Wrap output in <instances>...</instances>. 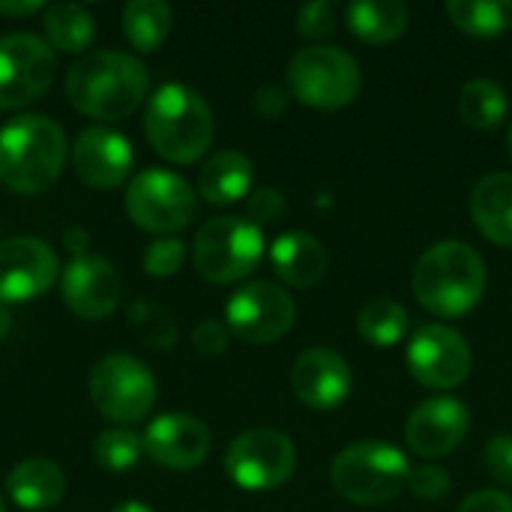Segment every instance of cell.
<instances>
[{"instance_id":"7a4b0ae2","label":"cell","mask_w":512,"mask_h":512,"mask_svg":"<svg viewBox=\"0 0 512 512\" xmlns=\"http://www.w3.org/2000/svg\"><path fill=\"white\" fill-rule=\"evenodd\" d=\"M411 288L426 312L462 318L483 300L486 264L474 246L462 240H441L417 258Z\"/></svg>"},{"instance_id":"60d3db41","label":"cell","mask_w":512,"mask_h":512,"mask_svg":"<svg viewBox=\"0 0 512 512\" xmlns=\"http://www.w3.org/2000/svg\"><path fill=\"white\" fill-rule=\"evenodd\" d=\"M63 240H66V249H72L75 258L87 255V240H90V234H87L84 228H69V231L63 234Z\"/></svg>"},{"instance_id":"d4e9b609","label":"cell","mask_w":512,"mask_h":512,"mask_svg":"<svg viewBox=\"0 0 512 512\" xmlns=\"http://www.w3.org/2000/svg\"><path fill=\"white\" fill-rule=\"evenodd\" d=\"M45 42L60 54H84L96 36V18L78 3H51L42 12Z\"/></svg>"},{"instance_id":"f35d334b","label":"cell","mask_w":512,"mask_h":512,"mask_svg":"<svg viewBox=\"0 0 512 512\" xmlns=\"http://www.w3.org/2000/svg\"><path fill=\"white\" fill-rule=\"evenodd\" d=\"M456 512H512V498L498 489H480L468 495Z\"/></svg>"},{"instance_id":"5bb4252c","label":"cell","mask_w":512,"mask_h":512,"mask_svg":"<svg viewBox=\"0 0 512 512\" xmlns=\"http://www.w3.org/2000/svg\"><path fill=\"white\" fill-rule=\"evenodd\" d=\"M60 264L48 243L12 237L0 243V303H27L57 282Z\"/></svg>"},{"instance_id":"d590c367","label":"cell","mask_w":512,"mask_h":512,"mask_svg":"<svg viewBox=\"0 0 512 512\" xmlns=\"http://www.w3.org/2000/svg\"><path fill=\"white\" fill-rule=\"evenodd\" d=\"M228 339H231V330L219 321H201L195 324L192 330V348L201 354V357H219L228 351Z\"/></svg>"},{"instance_id":"d6a6232c","label":"cell","mask_w":512,"mask_h":512,"mask_svg":"<svg viewBox=\"0 0 512 512\" xmlns=\"http://www.w3.org/2000/svg\"><path fill=\"white\" fill-rule=\"evenodd\" d=\"M453 489V480H450V471L435 465V462H426L420 468H411V480H408V492L420 501H441L447 498Z\"/></svg>"},{"instance_id":"9a60e30c","label":"cell","mask_w":512,"mask_h":512,"mask_svg":"<svg viewBox=\"0 0 512 512\" xmlns=\"http://www.w3.org/2000/svg\"><path fill=\"white\" fill-rule=\"evenodd\" d=\"M60 294L69 312L87 321L108 318L120 303V273L105 255L72 258L60 276Z\"/></svg>"},{"instance_id":"f6af8a7d","label":"cell","mask_w":512,"mask_h":512,"mask_svg":"<svg viewBox=\"0 0 512 512\" xmlns=\"http://www.w3.org/2000/svg\"><path fill=\"white\" fill-rule=\"evenodd\" d=\"M510 156H512V129H510Z\"/></svg>"},{"instance_id":"3957f363","label":"cell","mask_w":512,"mask_h":512,"mask_svg":"<svg viewBox=\"0 0 512 512\" xmlns=\"http://www.w3.org/2000/svg\"><path fill=\"white\" fill-rule=\"evenodd\" d=\"M144 135L150 147L174 165L198 162L216 135L207 99L189 84H162L144 108Z\"/></svg>"},{"instance_id":"b9f144b4","label":"cell","mask_w":512,"mask_h":512,"mask_svg":"<svg viewBox=\"0 0 512 512\" xmlns=\"http://www.w3.org/2000/svg\"><path fill=\"white\" fill-rule=\"evenodd\" d=\"M111 512H153L147 504H141V501H123V504H117Z\"/></svg>"},{"instance_id":"ba28073f","label":"cell","mask_w":512,"mask_h":512,"mask_svg":"<svg viewBox=\"0 0 512 512\" xmlns=\"http://www.w3.org/2000/svg\"><path fill=\"white\" fill-rule=\"evenodd\" d=\"M90 399L114 423H138L156 402L153 372L132 354H105L90 369Z\"/></svg>"},{"instance_id":"7bdbcfd3","label":"cell","mask_w":512,"mask_h":512,"mask_svg":"<svg viewBox=\"0 0 512 512\" xmlns=\"http://www.w3.org/2000/svg\"><path fill=\"white\" fill-rule=\"evenodd\" d=\"M9 330H12V315H9V309L0 303V339H6Z\"/></svg>"},{"instance_id":"277c9868","label":"cell","mask_w":512,"mask_h":512,"mask_svg":"<svg viewBox=\"0 0 512 512\" xmlns=\"http://www.w3.org/2000/svg\"><path fill=\"white\" fill-rule=\"evenodd\" d=\"M66 135L45 114H21L0 129V183L18 195L54 186L66 165Z\"/></svg>"},{"instance_id":"44dd1931","label":"cell","mask_w":512,"mask_h":512,"mask_svg":"<svg viewBox=\"0 0 512 512\" xmlns=\"http://www.w3.org/2000/svg\"><path fill=\"white\" fill-rule=\"evenodd\" d=\"M9 498L27 512L54 510L66 495V477L63 471L42 456L18 462L6 477Z\"/></svg>"},{"instance_id":"52a82bcc","label":"cell","mask_w":512,"mask_h":512,"mask_svg":"<svg viewBox=\"0 0 512 512\" xmlns=\"http://www.w3.org/2000/svg\"><path fill=\"white\" fill-rule=\"evenodd\" d=\"M264 255V234L240 216H219L201 225L192 243L195 270L213 285H234L255 273Z\"/></svg>"},{"instance_id":"9c48e42d","label":"cell","mask_w":512,"mask_h":512,"mask_svg":"<svg viewBox=\"0 0 512 512\" xmlns=\"http://www.w3.org/2000/svg\"><path fill=\"white\" fill-rule=\"evenodd\" d=\"M195 204L192 186L165 168H147L135 174L126 189L129 219L153 234H174L186 228L195 216Z\"/></svg>"},{"instance_id":"74e56055","label":"cell","mask_w":512,"mask_h":512,"mask_svg":"<svg viewBox=\"0 0 512 512\" xmlns=\"http://www.w3.org/2000/svg\"><path fill=\"white\" fill-rule=\"evenodd\" d=\"M288 99H291V93H288L282 84H261V87L255 90V96H252V108H255L261 117L276 120V117L288 108Z\"/></svg>"},{"instance_id":"ab89813d","label":"cell","mask_w":512,"mask_h":512,"mask_svg":"<svg viewBox=\"0 0 512 512\" xmlns=\"http://www.w3.org/2000/svg\"><path fill=\"white\" fill-rule=\"evenodd\" d=\"M36 12H45V3L39 0H0V15H9V18H27V15H36Z\"/></svg>"},{"instance_id":"4dcf8cb0","label":"cell","mask_w":512,"mask_h":512,"mask_svg":"<svg viewBox=\"0 0 512 512\" xmlns=\"http://www.w3.org/2000/svg\"><path fill=\"white\" fill-rule=\"evenodd\" d=\"M144 441L129 429H105L93 441V459L105 471H129L141 459Z\"/></svg>"},{"instance_id":"f546056e","label":"cell","mask_w":512,"mask_h":512,"mask_svg":"<svg viewBox=\"0 0 512 512\" xmlns=\"http://www.w3.org/2000/svg\"><path fill=\"white\" fill-rule=\"evenodd\" d=\"M129 327L138 333V339L147 348H171L177 342V321L171 318V312L159 303L141 300L132 303L129 309Z\"/></svg>"},{"instance_id":"f1b7e54d","label":"cell","mask_w":512,"mask_h":512,"mask_svg":"<svg viewBox=\"0 0 512 512\" xmlns=\"http://www.w3.org/2000/svg\"><path fill=\"white\" fill-rule=\"evenodd\" d=\"M447 15L459 30L489 39L512 27V0H450Z\"/></svg>"},{"instance_id":"30bf717a","label":"cell","mask_w":512,"mask_h":512,"mask_svg":"<svg viewBox=\"0 0 512 512\" xmlns=\"http://www.w3.org/2000/svg\"><path fill=\"white\" fill-rule=\"evenodd\" d=\"M297 450L288 435L276 429H249L225 450L228 477L246 492H270L294 477Z\"/></svg>"},{"instance_id":"7402d4cb","label":"cell","mask_w":512,"mask_h":512,"mask_svg":"<svg viewBox=\"0 0 512 512\" xmlns=\"http://www.w3.org/2000/svg\"><path fill=\"white\" fill-rule=\"evenodd\" d=\"M471 216L483 237L498 246H512V171H495L477 180Z\"/></svg>"},{"instance_id":"8fae6325","label":"cell","mask_w":512,"mask_h":512,"mask_svg":"<svg viewBox=\"0 0 512 512\" xmlns=\"http://www.w3.org/2000/svg\"><path fill=\"white\" fill-rule=\"evenodd\" d=\"M231 336L252 342V345H270L291 333L297 321L294 297L276 285V282H249L237 288L225 309Z\"/></svg>"},{"instance_id":"6da1fadb","label":"cell","mask_w":512,"mask_h":512,"mask_svg":"<svg viewBox=\"0 0 512 512\" xmlns=\"http://www.w3.org/2000/svg\"><path fill=\"white\" fill-rule=\"evenodd\" d=\"M147 66L126 51L81 54L66 72V99L93 120H123L147 96Z\"/></svg>"},{"instance_id":"8d00e7d4","label":"cell","mask_w":512,"mask_h":512,"mask_svg":"<svg viewBox=\"0 0 512 512\" xmlns=\"http://www.w3.org/2000/svg\"><path fill=\"white\" fill-rule=\"evenodd\" d=\"M486 468L495 480L512 486V435L501 432L486 444Z\"/></svg>"},{"instance_id":"8992f818","label":"cell","mask_w":512,"mask_h":512,"mask_svg":"<svg viewBox=\"0 0 512 512\" xmlns=\"http://www.w3.org/2000/svg\"><path fill=\"white\" fill-rule=\"evenodd\" d=\"M288 93L309 108L336 111L360 96V63L336 45H309L288 60Z\"/></svg>"},{"instance_id":"1f68e13d","label":"cell","mask_w":512,"mask_h":512,"mask_svg":"<svg viewBox=\"0 0 512 512\" xmlns=\"http://www.w3.org/2000/svg\"><path fill=\"white\" fill-rule=\"evenodd\" d=\"M183 261H186V246L177 237H159L144 249V270L159 279L174 276L183 267Z\"/></svg>"},{"instance_id":"2e32d148","label":"cell","mask_w":512,"mask_h":512,"mask_svg":"<svg viewBox=\"0 0 512 512\" xmlns=\"http://www.w3.org/2000/svg\"><path fill=\"white\" fill-rule=\"evenodd\" d=\"M471 414L468 405L453 396H438L420 402L408 423H405V441L411 453L423 459H441L450 456L468 435Z\"/></svg>"},{"instance_id":"7c38bea8","label":"cell","mask_w":512,"mask_h":512,"mask_svg":"<svg viewBox=\"0 0 512 512\" xmlns=\"http://www.w3.org/2000/svg\"><path fill=\"white\" fill-rule=\"evenodd\" d=\"M57 57L51 45L33 33L0 36V111L36 102L54 81Z\"/></svg>"},{"instance_id":"e0dca14e","label":"cell","mask_w":512,"mask_h":512,"mask_svg":"<svg viewBox=\"0 0 512 512\" xmlns=\"http://www.w3.org/2000/svg\"><path fill=\"white\" fill-rule=\"evenodd\" d=\"M132 162L135 153L129 138L108 126H90L72 144V168L90 189H117L126 183Z\"/></svg>"},{"instance_id":"836d02e7","label":"cell","mask_w":512,"mask_h":512,"mask_svg":"<svg viewBox=\"0 0 512 512\" xmlns=\"http://www.w3.org/2000/svg\"><path fill=\"white\" fill-rule=\"evenodd\" d=\"M294 27L306 39H324V36H330L336 30V6L330 0H312V3L297 9Z\"/></svg>"},{"instance_id":"ac0fdd59","label":"cell","mask_w":512,"mask_h":512,"mask_svg":"<svg viewBox=\"0 0 512 512\" xmlns=\"http://www.w3.org/2000/svg\"><path fill=\"white\" fill-rule=\"evenodd\" d=\"M144 453L171 471H192L198 468L213 447L207 423L189 414H162L144 432Z\"/></svg>"},{"instance_id":"cb8c5ba5","label":"cell","mask_w":512,"mask_h":512,"mask_svg":"<svg viewBox=\"0 0 512 512\" xmlns=\"http://www.w3.org/2000/svg\"><path fill=\"white\" fill-rule=\"evenodd\" d=\"M348 27L369 45H387L408 27V6L402 0H357L345 9Z\"/></svg>"},{"instance_id":"603a6c76","label":"cell","mask_w":512,"mask_h":512,"mask_svg":"<svg viewBox=\"0 0 512 512\" xmlns=\"http://www.w3.org/2000/svg\"><path fill=\"white\" fill-rule=\"evenodd\" d=\"M252 159L240 150H219L213 153L198 171V192L207 204L228 207L252 192Z\"/></svg>"},{"instance_id":"83f0119b","label":"cell","mask_w":512,"mask_h":512,"mask_svg":"<svg viewBox=\"0 0 512 512\" xmlns=\"http://www.w3.org/2000/svg\"><path fill=\"white\" fill-rule=\"evenodd\" d=\"M408 327H411L408 309L399 300H390V297L369 300L357 315L360 336L366 342L378 345V348H390V345L402 342V336H408Z\"/></svg>"},{"instance_id":"ee69618b","label":"cell","mask_w":512,"mask_h":512,"mask_svg":"<svg viewBox=\"0 0 512 512\" xmlns=\"http://www.w3.org/2000/svg\"><path fill=\"white\" fill-rule=\"evenodd\" d=\"M0 512H6V504H3V498H0Z\"/></svg>"},{"instance_id":"e575fe53","label":"cell","mask_w":512,"mask_h":512,"mask_svg":"<svg viewBox=\"0 0 512 512\" xmlns=\"http://www.w3.org/2000/svg\"><path fill=\"white\" fill-rule=\"evenodd\" d=\"M282 213H285V198H282V192L279 189H273V186H261V189H255V192H249V201H246V216H249V222L252 225H267V222H276V219H282Z\"/></svg>"},{"instance_id":"4316f807","label":"cell","mask_w":512,"mask_h":512,"mask_svg":"<svg viewBox=\"0 0 512 512\" xmlns=\"http://www.w3.org/2000/svg\"><path fill=\"white\" fill-rule=\"evenodd\" d=\"M507 90L492 78H474L459 93V117L471 129H495L507 117Z\"/></svg>"},{"instance_id":"484cf974","label":"cell","mask_w":512,"mask_h":512,"mask_svg":"<svg viewBox=\"0 0 512 512\" xmlns=\"http://www.w3.org/2000/svg\"><path fill=\"white\" fill-rule=\"evenodd\" d=\"M174 24V12L165 0H132L123 6V33L141 54L156 51Z\"/></svg>"},{"instance_id":"d6986e66","label":"cell","mask_w":512,"mask_h":512,"mask_svg":"<svg viewBox=\"0 0 512 512\" xmlns=\"http://www.w3.org/2000/svg\"><path fill=\"white\" fill-rule=\"evenodd\" d=\"M291 390L312 411H333L351 393V366L333 348H306L291 366Z\"/></svg>"},{"instance_id":"ffe728a7","label":"cell","mask_w":512,"mask_h":512,"mask_svg":"<svg viewBox=\"0 0 512 512\" xmlns=\"http://www.w3.org/2000/svg\"><path fill=\"white\" fill-rule=\"evenodd\" d=\"M276 276L291 288H315L327 276V249L309 231H285L270 246Z\"/></svg>"},{"instance_id":"5b68a950","label":"cell","mask_w":512,"mask_h":512,"mask_svg":"<svg viewBox=\"0 0 512 512\" xmlns=\"http://www.w3.org/2000/svg\"><path fill=\"white\" fill-rule=\"evenodd\" d=\"M330 480L345 501L357 507H381L408 489L411 462L393 444L357 441L333 459Z\"/></svg>"},{"instance_id":"4fadbf2b","label":"cell","mask_w":512,"mask_h":512,"mask_svg":"<svg viewBox=\"0 0 512 512\" xmlns=\"http://www.w3.org/2000/svg\"><path fill=\"white\" fill-rule=\"evenodd\" d=\"M408 369L423 387L453 390L471 375V345L453 327L426 324L408 342Z\"/></svg>"}]
</instances>
